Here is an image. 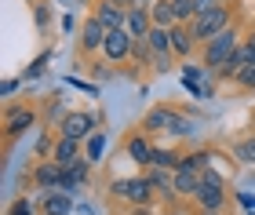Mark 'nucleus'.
Masks as SVG:
<instances>
[{"instance_id": "72a5a7b5", "label": "nucleus", "mask_w": 255, "mask_h": 215, "mask_svg": "<svg viewBox=\"0 0 255 215\" xmlns=\"http://www.w3.org/2000/svg\"><path fill=\"white\" fill-rule=\"evenodd\" d=\"M208 4H226V0H208Z\"/></svg>"}, {"instance_id": "f3484780", "label": "nucleus", "mask_w": 255, "mask_h": 215, "mask_svg": "<svg viewBox=\"0 0 255 215\" xmlns=\"http://www.w3.org/2000/svg\"><path fill=\"white\" fill-rule=\"evenodd\" d=\"M33 120H37V113H33V109H11V113H7V135L26 131Z\"/></svg>"}, {"instance_id": "423d86ee", "label": "nucleus", "mask_w": 255, "mask_h": 215, "mask_svg": "<svg viewBox=\"0 0 255 215\" xmlns=\"http://www.w3.org/2000/svg\"><path fill=\"white\" fill-rule=\"evenodd\" d=\"M124 29H128V37H131V40H146L149 29H153V22H149V7H128Z\"/></svg>"}, {"instance_id": "a211bd4d", "label": "nucleus", "mask_w": 255, "mask_h": 215, "mask_svg": "<svg viewBox=\"0 0 255 215\" xmlns=\"http://www.w3.org/2000/svg\"><path fill=\"white\" fill-rule=\"evenodd\" d=\"M44 212L48 215H69L73 212V201H69V194H62V190L59 194H48L44 197Z\"/></svg>"}, {"instance_id": "c85d7f7f", "label": "nucleus", "mask_w": 255, "mask_h": 215, "mask_svg": "<svg viewBox=\"0 0 255 215\" xmlns=\"http://www.w3.org/2000/svg\"><path fill=\"white\" fill-rule=\"evenodd\" d=\"M11 215H33V208H29V201H18V205H15V212H11Z\"/></svg>"}, {"instance_id": "9b49d317", "label": "nucleus", "mask_w": 255, "mask_h": 215, "mask_svg": "<svg viewBox=\"0 0 255 215\" xmlns=\"http://www.w3.org/2000/svg\"><path fill=\"white\" fill-rule=\"evenodd\" d=\"M171 183H175V194L197 197V190H201V172H190V168H179V172H171Z\"/></svg>"}, {"instance_id": "7c9ffc66", "label": "nucleus", "mask_w": 255, "mask_h": 215, "mask_svg": "<svg viewBox=\"0 0 255 215\" xmlns=\"http://www.w3.org/2000/svg\"><path fill=\"white\" fill-rule=\"evenodd\" d=\"M15 88H18L15 77H11V81H4V95H15Z\"/></svg>"}, {"instance_id": "412c9836", "label": "nucleus", "mask_w": 255, "mask_h": 215, "mask_svg": "<svg viewBox=\"0 0 255 215\" xmlns=\"http://www.w3.org/2000/svg\"><path fill=\"white\" fill-rule=\"evenodd\" d=\"M171 7H175L179 22H193L197 18V0H171Z\"/></svg>"}, {"instance_id": "4be33fe9", "label": "nucleus", "mask_w": 255, "mask_h": 215, "mask_svg": "<svg viewBox=\"0 0 255 215\" xmlns=\"http://www.w3.org/2000/svg\"><path fill=\"white\" fill-rule=\"evenodd\" d=\"M146 179L153 183V190H164V194H171V190H175V183H171V175H168V172H160V168H153V172H149Z\"/></svg>"}, {"instance_id": "7ed1b4c3", "label": "nucleus", "mask_w": 255, "mask_h": 215, "mask_svg": "<svg viewBox=\"0 0 255 215\" xmlns=\"http://www.w3.org/2000/svg\"><path fill=\"white\" fill-rule=\"evenodd\" d=\"M110 194L113 197H124V201H131V205L142 208L149 197H153V183L149 179H117V183L110 186Z\"/></svg>"}, {"instance_id": "cd10ccee", "label": "nucleus", "mask_w": 255, "mask_h": 215, "mask_svg": "<svg viewBox=\"0 0 255 215\" xmlns=\"http://www.w3.org/2000/svg\"><path fill=\"white\" fill-rule=\"evenodd\" d=\"M149 62H153V66H157V70H160V73H164V70H168V62H171V55H153V59H149Z\"/></svg>"}, {"instance_id": "c756f323", "label": "nucleus", "mask_w": 255, "mask_h": 215, "mask_svg": "<svg viewBox=\"0 0 255 215\" xmlns=\"http://www.w3.org/2000/svg\"><path fill=\"white\" fill-rule=\"evenodd\" d=\"M37 26H48V7H37Z\"/></svg>"}, {"instance_id": "2eb2a0df", "label": "nucleus", "mask_w": 255, "mask_h": 215, "mask_svg": "<svg viewBox=\"0 0 255 215\" xmlns=\"http://www.w3.org/2000/svg\"><path fill=\"white\" fill-rule=\"evenodd\" d=\"M193 33L186 29V26H171V51H175V55H190L193 51Z\"/></svg>"}, {"instance_id": "1a4fd4ad", "label": "nucleus", "mask_w": 255, "mask_h": 215, "mask_svg": "<svg viewBox=\"0 0 255 215\" xmlns=\"http://www.w3.org/2000/svg\"><path fill=\"white\" fill-rule=\"evenodd\" d=\"M106 26H102L99 18H88L84 22V29H80V48L84 51H95V48H102V44H106Z\"/></svg>"}, {"instance_id": "f257e3e1", "label": "nucleus", "mask_w": 255, "mask_h": 215, "mask_svg": "<svg viewBox=\"0 0 255 215\" xmlns=\"http://www.w3.org/2000/svg\"><path fill=\"white\" fill-rule=\"evenodd\" d=\"M237 48H241V33H237L234 26L223 29L215 40H208V44H204V70H208V73H219L230 59H234V51H237Z\"/></svg>"}, {"instance_id": "ddd939ff", "label": "nucleus", "mask_w": 255, "mask_h": 215, "mask_svg": "<svg viewBox=\"0 0 255 215\" xmlns=\"http://www.w3.org/2000/svg\"><path fill=\"white\" fill-rule=\"evenodd\" d=\"M33 179H37V186H44V190H51V186H62V179H66V172L59 164H40L37 172H33Z\"/></svg>"}, {"instance_id": "473e14b6", "label": "nucleus", "mask_w": 255, "mask_h": 215, "mask_svg": "<svg viewBox=\"0 0 255 215\" xmlns=\"http://www.w3.org/2000/svg\"><path fill=\"white\" fill-rule=\"evenodd\" d=\"M248 51H252V66H255V33L248 37Z\"/></svg>"}, {"instance_id": "f8f14e48", "label": "nucleus", "mask_w": 255, "mask_h": 215, "mask_svg": "<svg viewBox=\"0 0 255 215\" xmlns=\"http://www.w3.org/2000/svg\"><path fill=\"white\" fill-rule=\"evenodd\" d=\"M80 146L84 142H77V139H59V146H55V164L69 168L73 161H80Z\"/></svg>"}, {"instance_id": "bb28decb", "label": "nucleus", "mask_w": 255, "mask_h": 215, "mask_svg": "<svg viewBox=\"0 0 255 215\" xmlns=\"http://www.w3.org/2000/svg\"><path fill=\"white\" fill-rule=\"evenodd\" d=\"M237 84H241V88H252V92H255V66H245V70H241Z\"/></svg>"}, {"instance_id": "39448f33", "label": "nucleus", "mask_w": 255, "mask_h": 215, "mask_svg": "<svg viewBox=\"0 0 255 215\" xmlns=\"http://www.w3.org/2000/svg\"><path fill=\"white\" fill-rule=\"evenodd\" d=\"M102 51H106L110 62H124L128 55H131V37H128V29H110V33H106V44H102Z\"/></svg>"}, {"instance_id": "6ab92c4d", "label": "nucleus", "mask_w": 255, "mask_h": 215, "mask_svg": "<svg viewBox=\"0 0 255 215\" xmlns=\"http://www.w3.org/2000/svg\"><path fill=\"white\" fill-rule=\"evenodd\" d=\"M179 164H182V157L179 153H171V150H153V168H160V172H179Z\"/></svg>"}, {"instance_id": "c9c22d12", "label": "nucleus", "mask_w": 255, "mask_h": 215, "mask_svg": "<svg viewBox=\"0 0 255 215\" xmlns=\"http://www.w3.org/2000/svg\"><path fill=\"white\" fill-rule=\"evenodd\" d=\"M248 215H255V212H248Z\"/></svg>"}, {"instance_id": "9d476101", "label": "nucleus", "mask_w": 255, "mask_h": 215, "mask_svg": "<svg viewBox=\"0 0 255 215\" xmlns=\"http://www.w3.org/2000/svg\"><path fill=\"white\" fill-rule=\"evenodd\" d=\"M149 22H153L157 29H171V26H179L171 0H153V4H149Z\"/></svg>"}, {"instance_id": "f03ea898", "label": "nucleus", "mask_w": 255, "mask_h": 215, "mask_svg": "<svg viewBox=\"0 0 255 215\" xmlns=\"http://www.w3.org/2000/svg\"><path fill=\"white\" fill-rule=\"evenodd\" d=\"M223 29H230V7L226 4H215V7H208L201 11L193 22H190V33H193V40H215Z\"/></svg>"}, {"instance_id": "b1692460", "label": "nucleus", "mask_w": 255, "mask_h": 215, "mask_svg": "<svg viewBox=\"0 0 255 215\" xmlns=\"http://www.w3.org/2000/svg\"><path fill=\"white\" fill-rule=\"evenodd\" d=\"M168 120H175V113H168V109H153L146 117V128H171Z\"/></svg>"}, {"instance_id": "a878e982", "label": "nucleus", "mask_w": 255, "mask_h": 215, "mask_svg": "<svg viewBox=\"0 0 255 215\" xmlns=\"http://www.w3.org/2000/svg\"><path fill=\"white\" fill-rule=\"evenodd\" d=\"M131 59L135 62H149V59H153V51H149L146 40H131Z\"/></svg>"}, {"instance_id": "f704fd0d", "label": "nucleus", "mask_w": 255, "mask_h": 215, "mask_svg": "<svg viewBox=\"0 0 255 215\" xmlns=\"http://www.w3.org/2000/svg\"><path fill=\"white\" fill-rule=\"evenodd\" d=\"M135 215H146V212H142V208H138V212H135Z\"/></svg>"}, {"instance_id": "6e6552de", "label": "nucleus", "mask_w": 255, "mask_h": 215, "mask_svg": "<svg viewBox=\"0 0 255 215\" xmlns=\"http://www.w3.org/2000/svg\"><path fill=\"white\" fill-rule=\"evenodd\" d=\"M95 18H99L106 29H124V22H128V7H121V4H113V0H106V4H99V7H95Z\"/></svg>"}, {"instance_id": "4468645a", "label": "nucleus", "mask_w": 255, "mask_h": 215, "mask_svg": "<svg viewBox=\"0 0 255 215\" xmlns=\"http://www.w3.org/2000/svg\"><path fill=\"white\" fill-rule=\"evenodd\" d=\"M128 157L138 161V164H153V146H149L142 135H131V139H128Z\"/></svg>"}, {"instance_id": "2f4dec72", "label": "nucleus", "mask_w": 255, "mask_h": 215, "mask_svg": "<svg viewBox=\"0 0 255 215\" xmlns=\"http://www.w3.org/2000/svg\"><path fill=\"white\" fill-rule=\"evenodd\" d=\"M237 201H241L245 208H255V197H248V194H237Z\"/></svg>"}, {"instance_id": "aec40b11", "label": "nucleus", "mask_w": 255, "mask_h": 215, "mask_svg": "<svg viewBox=\"0 0 255 215\" xmlns=\"http://www.w3.org/2000/svg\"><path fill=\"white\" fill-rule=\"evenodd\" d=\"M234 157L241 164H255V135H248V139H241L234 146Z\"/></svg>"}, {"instance_id": "0eeeda50", "label": "nucleus", "mask_w": 255, "mask_h": 215, "mask_svg": "<svg viewBox=\"0 0 255 215\" xmlns=\"http://www.w3.org/2000/svg\"><path fill=\"white\" fill-rule=\"evenodd\" d=\"M197 205H201V212L219 215V212H223V205H226V190H223V186H208V183H201V190H197Z\"/></svg>"}, {"instance_id": "20e7f679", "label": "nucleus", "mask_w": 255, "mask_h": 215, "mask_svg": "<svg viewBox=\"0 0 255 215\" xmlns=\"http://www.w3.org/2000/svg\"><path fill=\"white\" fill-rule=\"evenodd\" d=\"M91 131H95V117H91V113H69L62 120V139L84 142V139H91Z\"/></svg>"}, {"instance_id": "dca6fc26", "label": "nucleus", "mask_w": 255, "mask_h": 215, "mask_svg": "<svg viewBox=\"0 0 255 215\" xmlns=\"http://www.w3.org/2000/svg\"><path fill=\"white\" fill-rule=\"evenodd\" d=\"M146 44H149V51L153 55H171V29H149V37H146Z\"/></svg>"}, {"instance_id": "393cba45", "label": "nucleus", "mask_w": 255, "mask_h": 215, "mask_svg": "<svg viewBox=\"0 0 255 215\" xmlns=\"http://www.w3.org/2000/svg\"><path fill=\"white\" fill-rule=\"evenodd\" d=\"M106 153V135H91L88 139V161H99Z\"/></svg>"}, {"instance_id": "5701e85b", "label": "nucleus", "mask_w": 255, "mask_h": 215, "mask_svg": "<svg viewBox=\"0 0 255 215\" xmlns=\"http://www.w3.org/2000/svg\"><path fill=\"white\" fill-rule=\"evenodd\" d=\"M208 161H212V157H208L204 150H197V153H193V157H186V161H182L179 168H190V172H201V175H204V168H208Z\"/></svg>"}]
</instances>
